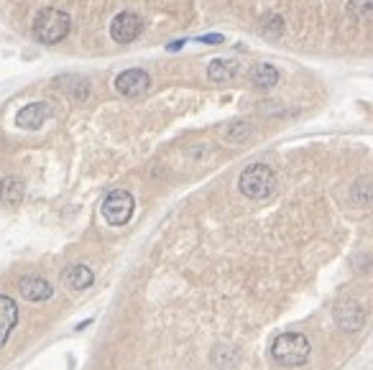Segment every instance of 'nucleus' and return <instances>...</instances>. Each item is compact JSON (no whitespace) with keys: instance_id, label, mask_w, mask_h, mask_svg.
Wrapping results in <instances>:
<instances>
[{"instance_id":"nucleus-7","label":"nucleus","mask_w":373,"mask_h":370,"mask_svg":"<svg viewBox=\"0 0 373 370\" xmlns=\"http://www.w3.org/2000/svg\"><path fill=\"white\" fill-rule=\"evenodd\" d=\"M49 118H51L49 103H28L16 112V126L24 128V131H36V128L44 126Z\"/></svg>"},{"instance_id":"nucleus-12","label":"nucleus","mask_w":373,"mask_h":370,"mask_svg":"<svg viewBox=\"0 0 373 370\" xmlns=\"http://www.w3.org/2000/svg\"><path fill=\"white\" fill-rule=\"evenodd\" d=\"M24 194H26V187H24V179H18V176H6V179L0 181V202L6 207H18L24 202Z\"/></svg>"},{"instance_id":"nucleus-4","label":"nucleus","mask_w":373,"mask_h":370,"mask_svg":"<svg viewBox=\"0 0 373 370\" xmlns=\"http://www.w3.org/2000/svg\"><path fill=\"white\" fill-rule=\"evenodd\" d=\"M135 212V199L131 192L126 190H113L103 202V217L108 225L113 228H120L126 225Z\"/></svg>"},{"instance_id":"nucleus-1","label":"nucleus","mask_w":373,"mask_h":370,"mask_svg":"<svg viewBox=\"0 0 373 370\" xmlns=\"http://www.w3.org/2000/svg\"><path fill=\"white\" fill-rule=\"evenodd\" d=\"M310 339L299 335V332H284V335H279L274 339V345H271V355H274V360L279 365H284V368H299L304 362L310 360Z\"/></svg>"},{"instance_id":"nucleus-11","label":"nucleus","mask_w":373,"mask_h":370,"mask_svg":"<svg viewBox=\"0 0 373 370\" xmlns=\"http://www.w3.org/2000/svg\"><path fill=\"white\" fill-rule=\"evenodd\" d=\"M62 281H64V286H67V289H72V292H82V289H90V286H92V281H95V274H92L88 266L74 263V266L64 268Z\"/></svg>"},{"instance_id":"nucleus-10","label":"nucleus","mask_w":373,"mask_h":370,"mask_svg":"<svg viewBox=\"0 0 373 370\" xmlns=\"http://www.w3.org/2000/svg\"><path fill=\"white\" fill-rule=\"evenodd\" d=\"M18 324V307L16 301L6 296V294H0V347L8 342L10 332L13 327Z\"/></svg>"},{"instance_id":"nucleus-9","label":"nucleus","mask_w":373,"mask_h":370,"mask_svg":"<svg viewBox=\"0 0 373 370\" xmlns=\"http://www.w3.org/2000/svg\"><path fill=\"white\" fill-rule=\"evenodd\" d=\"M18 292L28 301H47V299H51L54 286L49 284V281H44V278H36V276H24V278L18 281Z\"/></svg>"},{"instance_id":"nucleus-2","label":"nucleus","mask_w":373,"mask_h":370,"mask_svg":"<svg viewBox=\"0 0 373 370\" xmlns=\"http://www.w3.org/2000/svg\"><path fill=\"white\" fill-rule=\"evenodd\" d=\"M72 31V18L59 8H44L33 21V36L41 41V44H59L69 36Z\"/></svg>"},{"instance_id":"nucleus-14","label":"nucleus","mask_w":373,"mask_h":370,"mask_svg":"<svg viewBox=\"0 0 373 370\" xmlns=\"http://www.w3.org/2000/svg\"><path fill=\"white\" fill-rule=\"evenodd\" d=\"M235 74H238V64L233 62V59H215V62H210V67H207L210 82H228V79H233Z\"/></svg>"},{"instance_id":"nucleus-6","label":"nucleus","mask_w":373,"mask_h":370,"mask_svg":"<svg viewBox=\"0 0 373 370\" xmlns=\"http://www.w3.org/2000/svg\"><path fill=\"white\" fill-rule=\"evenodd\" d=\"M143 28V21L135 13H118V16L113 18V26H110V36L113 41H118V44H131L133 39H138V33Z\"/></svg>"},{"instance_id":"nucleus-5","label":"nucleus","mask_w":373,"mask_h":370,"mask_svg":"<svg viewBox=\"0 0 373 370\" xmlns=\"http://www.w3.org/2000/svg\"><path fill=\"white\" fill-rule=\"evenodd\" d=\"M151 87V77L146 69H126L115 77V90L123 97H138Z\"/></svg>"},{"instance_id":"nucleus-16","label":"nucleus","mask_w":373,"mask_h":370,"mask_svg":"<svg viewBox=\"0 0 373 370\" xmlns=\"http://www.w3.org/2000/svg\"><path fill=\"white\" fill-rule=\"evenodd\" d=\"M184 47V41H172L169 44V51H176V49H182Z\"/></svg>"},{"instance_id":"nucleus-3","label":"nucleus","mask_w":373,"mask_h":370,"mask_svg":"<svg viewBox=\"0 0 373 370\" xmlns=\"http://www.w3.org/2000/svg\"><path fill=\"white\" fill-rule=\"evenodd\" d=\"M238 187L248 199H266L276 190V174L266 164H251L240 174Z\"/></svg>"},{"instance_id":"nucleus-15","label":"nucleus","mask_w":373,"mask_h":370,"mask_svg":"<svg viewBox=\"0 0 373 370\" xmlns=\"http://www.w3.org/2000/svg\"><path fill=\"white\" fill-rule=\"evenodd\" d=\"M199 44H222L220 33H207V36H199Z\"/></svg>"},{"instance_id":"nucleus-8","label":"nucleus","mask_w":373,"mask_h":370,"mask_svg":"<svg viewBox=\"0 0 373 370\" xmlns=\"http://www.w3.org/2000/svg\"><path fill=\"white\" fill-rule=\"evenodd\" d=\"M335 322L340 324L342 330L356 332V330H360V327H363L365 312L360 309V304H358V301H342V304H338V307H335Z\"/></svg>"},{"instance_id":"nucleus-13","label":"nucleus","mask_w":373,"mask_h":370,"mask_svg":"<svg viewBox=\"0 0 373 370\" xmlns=\"http://www.w3.org/2000/svg\"><path fill=\"white\" fill-rule=\"evenodd\" d=\"M248 77H251V85L258 90H271L274 85H279V69L271 64H256Z\"/></svg>"}]
</instances>
